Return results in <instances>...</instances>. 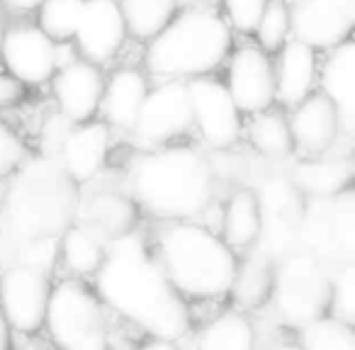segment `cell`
Instances as JSON below:
<instances>
[{"instance_id": "cell-1", "label": "cell", "mask_w": 355, "mask_h": 350, "mask_svg": "<svg viewBox=\"0 0 355 350\" xmlns=\"http://www.w3.org/2000/svg\"><path fill=\"white\" fill-rule=\"evenodd\" d=\"M98 297L110 309L141 326L153 338L178 340L190 331L183 297L168 282L156 253L139 234L107 243L103 265L95 270Z\"/></svg>"}, {"instance_id": "cell-2", "label": "cell", "mask_w": 355, "mask_h": 350, "mask_svg": "<svg viewBox=\"0 0 355 350\" xmlns=\"http://www.w3.org/2000/svg\"><path fill=\"white\" fill-rule=\"evenodd\" d=\"M80 188L49 156L25 158L10 173L6 200L0 207V258L10 256L22 243L61 238L76 222Z\"/></svg>"}, {"instance_id": "cell-3", "label": "cell", "mask_w": 355, "mask_h": 350, "mask_svg": "<svg viewBox=\"0 0 355 350\" xmlns=\"http://www.w3.org/2000/svg\"><path fill=\"white\" fill-rule=\"evenodd\" d=\"M127 178L137 207L161 222H195L217 188L207 156L190 146H158L139 153Z\"/></svg>"}, {"instance_id": "cell-4", "label": "cell", "mask_w": 355, "mask_h": 350, "mask_svg": "<svg viewBox=\"0 0 355 350\" xmlns=\"http://www.w3.org/2000/svg\"><path fill=\"white\" fill-rule=\"evenodd\" d=\"M234 30L209 6H190L146 46V71L161 80H193L212 76L232 54Z\"/></svg>"}, {"instance_id": "cell-5", "label": "cell", "mask_w": 355, "mask_h": 350, "mask_svg": "<svg viewBox=\"0 0 355 350\" xmlns=\"http://www.w3.org/2000/svg\"><path fill=\"white\" fill-rule=\"evenodd\" d=\"M158 263L178 295L222 299L236 270V253L198 222H171L158 236Z\"/></svg>"}, {"instance_id": "cell-6", "label": "cell", "mask_w": 355, "mask_h": 350, "mask_svg": "<svg viewBox=\"0 0 355 350\" xmlns=\"http://www.w3.org/2000/svg\"><path fill=\"white\" fill-rule=\"evenodd\" d=\"M272 299L280 316L292 326H304L329 314L331 270L311 253L297 251L275 261Z\"/></svg>"}, {"instance_id": "cell-7", "label": "cell", "mask_w": 355, "mask_h": 350, "mask_svg": "<svg viewBox=\"0 0 355 350\" xmlns=\"http://www.w3.org/2000/svg\"><path fill=\"white\" fill-rule=\"evenodd\" d=\"M44 324L59 350H107L103 301L78 280L51 287Z\"/></svg>"}, {"instance_id": "cell-8", "label": "cell", "mask_w": 355, "mask_h": 350, "mask_svg": "<svg viewBox=\"0 0 355 350\" xmlns=\"http://www.w3.org/2000/svg\"><path fill=\"white\" fill-rule=\"evenodd\" d=\"M300 248L319 258L331 272L345 263H355L353 188L336 198H306L300 224Z\"/></svg>"}, {"instance_id": "cell-9", "label": "cell", "mask_w": 355, "mask_h": 350, "mask_svg": "<svg viewBox=\"0 0 355 350\" xmlns=\"http://www.w3.org/2000/svg\"><path fill=\"white\" fill-rule=\"evenodd\" d=\"M253 193L261 209L256 248L266 251L272 261H280L300 248V224L306 198L290 183L285 170H270Z\"/></svg>"}, {"instance_id": "cell-10", "label": "cell", "mask_w": 355, "mask_h": 350, "mask_svg": "<svg viewBox=\"0 0 355 350\" xmlns=\"http://www.w3.org/2000/svg\"><path fill=\"white\" fill-rule=\"evenodd\" d=\"M110 153V127L103 119L83 124L66 122L61 114L46 129L44 156L54 158L78 188L93 183L105 168Z\"/></svg>"}, {"instance_id": "cell-11", "label": "cell", "mask_w": 355, "mask_h": 350, "mask_svg": "<svg viewBox=\"0 0 355 350\" xmlns=\"http://www.w3.org/2000/svg\"><path fill=\"white\" fill-rule=\"evenodd\" d=\"M193 129V110H190L188 80H161L156 88H148L132 137L146 148H158L173 139L185 137Z\"/></svg>"}, {"instance_id": "cell-12", "label": "cell", "mask_w": 355, "mask_h": 350, "mask_svg": "<svg viewBox=\"0 0 355 350\" xmlns=\"http://www.w3.org/2000/svg\"><path fill=\"white\" fill-rule=\"evenodd\" d=\"M193 127L212 151H227L236 146L243 134V114L229 95L224 80L214 76H200L188 80Z\"/></svg>"}, {"instance_id": "cell-13", "label": "cell", "mask_w": 355, "mask_h": 350, "mask_svg": "<svg viewBox=\"0 0 355 350\" xmlns=\"http://www.w3.org/2000/svg\"><path fill=\"white\" fill-rule=\"evenodd\" d=\"M292 37L316 51L353 40L355 0H287Z\"/></svg>"}, {"instance_id": "cell-14", "label": "cell", "mask_w": 355, "mask_h": 350, "mask_svg": "<svg viewBox=\"0 0 355 350\" xmlns=\"http://www.w3.org/2000/svg\"><path fill=\"white\" fill-rule=\"evenodd\" d=\"M0 64L27 88H37L56 73V42L32 22L6 25L0 42Z\"/></svg>"}, {"instance_id": "cell-15", "label": "cell", "mask_w": 355, "mask_h": 350, "mask_svg": "<svg viewBox=\"0 0 355 350\" xmlns=\"http://www.w3.org/2000/svg\"><path fill=\"white\" fill-rule=\"evenodd\" d=\"M51 282L46 272L25 265H8L0 275V311L8 326L22 333H35L44 326Z\"/></svg>"}, {"instance_id": "cell-16", "label": "cell", "mask_w": 355, "mask_h": 350, "mask_svg": "<svg viewBox=\"0 0 355 350\" xmlns=\"http://www.w3.org/2000/svg\"><path fill=\"white\" fill-rule=\"evenodd\" d=\"M127 25L117 0H83L73 46L80 59L100 66L114 59L127 44Z\"/></svg>"}, {"instance_id": "cell-17", "label": "cell", "mask_w": 355, "mask_h": 350, "mask_svg": "<svg viewBox=\"0 0 355 350\" xmlns=\"http://www.w3.org/2000/svg\"><path fill=\"white\" fill-rule=\"evenodd\" d=\"M227 61L224 85L241 114L270 110L275 103V73H272L270 54L258 44H246L229 54Z\"/></svg>"}, {"instance_id": "cell-18", "label": "cell", "mask_w": 355, "mask_h": 350, "mask_svg": "<svg viewBox=\"0 0 355 350\" xmlns=\"http://www.w3.org/2000/svg\"><path fill=\"white\" fill-rule=\"evenodd\" d=\"M49 83L59 114L66 122L83 124L95 119L105 85V76L100 66L85 59H76L56 71Z\"/></svg>"}, {"instance_id": "cell-19", "label": "cell", "mask_w": 355, "mask_h": 350, "mask_svg": "<svg viewBox=\"0 0 355 350\" xmlns=\"http://www.w3.org/2000/svg\"><path fill=\"white\" fill-rule=\"evenodd\" d=\"M287 127H290L295 151H302L306 156L331 153V148L343 137L338 112L331 105V100L321 95L319 90H314L309 98L290 107Z\"/></svg>"}, {"instance_id": "cell-20", "label": "cell", "mask_w": 355, "mask_h": 350, "mask_svg": "<svg viewBox=\"0 0 355 350\" xmlns=\"http://www.w3.org/2000/svg\"><path fill=\"white\" fill-rule=\"evenodd\" d=\"M76 222L90 227L110 243L137 229L139 207L132 200V195L117 188H98L88 190V193L80 190Z\"/></svg>"}, {"instance_id": "cell-21", "label": "cell", "mask_w": 355, "mask_h": 350, "mask_svg": "<svg viewBox=\"0 0 355 350\" xmlns=\"http://www.w3.org/2000/svg\"><path fill=\"white\" fill-rule=\"evenodd\" d=\"M316 88L331 100L340 119L343 139H353L355 134V42L326 49V56L319 59V80Z\"/></svg>"}, {"instance_id": "cell-22", "label": "cell", "mask_w": 355, "mask_h": 350, "mask_svg": "<svg viewBox=\"0 0 355 350\" xmlns=\"http://www.w3.org/2000/svg\"><path fill=\"white\" fill-rule=\"evenodd\" d=\"M272 73H275V103L282 107H295L316 90L319 80V51L311 49L304 42L290 40L275 51Z\"/></svg>"}, {"instance_id": "cell-23", "label": "cell", "mask_w": 355, "mask_h": 350, "mask_svg": "<svg viewBox=\"0 0 355 350\" xmlns=\"http://www.w3.org/2000/svg\"><path fill=\"white\" fill-rule=\"evenodd\" d=\"M285 173L304 198H336L343 190L353 188L355 161L350 153L292 158Z\"/></svg>"}, {"instance_id": "cell-24", "label": "cell", "mask_w": 355, "mask_h": 350, "mask_svg": "<svg viewBox=\"0 0 355 350\" xmlns=\"http://www.w3.org/2000/svg\"><path fill=\"white\" fill-rule=\"evenodd\" d=\"M146 93V73H141L139 69H117L114 73H110L105 78L103 98H100L98 107L103 122L119 132H132Z\"/></svg>"}, {"instance_id": "cell-25", "label": "cell", "mask_w": 355, "mask_h": 350, "mask_svg": "<svg viewBox=\"0 0 355 350\" xmlns=\"http://www.w3.org/2000/svg\"><path fill=\"white\" fill-rule=\"evenodd\" d=\"M222 241L232 251L253 248L261 234V209L253 188H236L229 195L222 207V224H219Z\"/></svg>"}, {"instance_id": "cell-26", "label": "cell", "mask_w": 355, "mask_h": 350, "mask_svg": "<svg viewBox=\"0 0 355 350\" xmlns=\"http://www.w3.org/2000/svg\"><path fill=\"white\" fill-rule=\"evenodd\" d=\"M272 277H275V261L266 251L253 246L251 253H246L241 261H236L229 295L234 297V301L239 306L256 309V306H263L270 299Z\"/></svg>"}, {"instance_id": "cell-27", "label": "cell", "mask_w": 355, "mask_h": 350, "mask_svg": "<svg viewBox=\"0 0 355 350\" xmlns=\"http://www.w3.org/2000/svg\"><path fill=\"white\" fill-rule=\"evenodd\" d=\"M246 139L256 156L270 163H290L295 158V143L287 127V114L277 110H263L251 114L246 124Z\"/></svg>"}, {"instance_id": "cell-28", "label": "cell", "mask_w": 355, "mask_h": 350, "mask_svg": "<svg viewBox=\"0 0 355 350\" xmlns=\"http://www.w3.org/2000/svg\"><path fill=\"white\" fill-rule=\"evenodd\" d=\"M107 241L80 222H73L59 238V258L78 275H95L105 261Z\"/></svg>"}, {"instance_id": "cell-29", "label": "cell", "mask_w": 355, "mask_h": 350, "mask_svg": "<svg viewBox=\"0 0 355 350\" xmlns=\"http://www.w3.org/2000/svg\"><path fill=\"white\" fill-rule=\"evenodd\" d=\"M122 10L127 35L148 42L175 17L180 0H117Z\"/></svg>"}, {"instance_id": "cell-30", "label": "cell", "mask_w": 355, "mask_h": 350, "mask_svg": "<svg viewBox=\"0 0 355 350\" xmlns=\"http://www.w3.org/2000/svg\"><path fill=\"white\" fill-rule=\"evenodd\" d=\"M253 345L256 331L251 321L239 311H227L200 331L195 350H253Z\"/></svg>"}, {"instance_id": "cell-31", "label": "cell", "mask_w": 355, "mask_h": 350, "mask_svg": "<svg viewBox=\"0 0 355 350\" xmlns=\"http://www.w3.org/2000/svg\"><path fill=\"white\" fill-rule=\"evenodd\" d=\"M302 350H355L353 326L326 314L309 321L300 331Z\"/></svg>"}, {"instance_id": "cell-32", "label": "cell", "mask_w": 355, "mask_h": 350, "mask_svg": "<svg viewBox=\"0 0 355 350\" xmlns=\"http://www.w3.org/2000/svg\"><path fill=\"white\" fill-rule=\"evenodd\" d=\"M83 0H42L37 6V27L54 42H71L78 25Z\"/></svg>"}, {"instance_id": "cell-33", "label": "cell", "mask_w": 355, "mask_h": 350, "mask_svg": "<svg viewBox=\"0 0 355 350\" xmlns=\"http://www.w3.org/2000/svg\"><path fill=\"white\" fill-rule=\"evenodd\" d=\"M256 42L263 51L275 54L282 44L292 37V22H290V8L287 0H266L258 22L253 27Z\"/></svg>"}, {"instance_id": "cell-34", "label": "cell", "mask_w": 355, "mask_h": 350, "mask_svg": "<svg viewBox=\"0 0 355 350\" xmlns=\"http://www.w3.org/2000/svg\"><path fill=\"white\" fill-rule=\"evenodd\" d=\"M331 316L353 326L355 321V263L336 268L331 272Z\"/></svg>"}, {"instance_id": "cell-35", "label": "cell", "mask_w": 355, "mask_h": 350, "mask_svg": "<svg viewBox=\"0 0 355 350\" xmlns=\"http://www.w3.org/2000/svg\"><path fill=\"white\" fill-rule=\"evenodd\" d=\"M59 261V238H40V241L22 243L10 256L8 265H25L32 270L49 272Z\"/></svg>"}, {"instance_id": "cell-36", "label": "cell", "mask_w": 355, "mask_h": 350, "mask_svg": "<svg viewBox=\"0 0 355 350\" xmlns=\"http://www.w3.org/2000/svg\"><path fill=\"white\" fill-rule=\"evenodd\" d=\"M263 6H266V0H222L224 20L232 30L251 35Z\"/></svg>"}, {"instance_id": "cell-37", "label": "cell", "mask_w": 355, "mask_h": 350, "mask_svg": "<svg viewBox=\"0 0 355 350\" xmlns=\"http://www.w3.org/2000/svg\"><path fill=\"white\" fill-rule=\"evenodd\" d=\"M25 146L15 137L10 127H8L3 119H0V180L8 178L22 161H25Z\"/></svg>"}, {"instance_id": "cell-38", "label": "cell", "mask_w": 355, "mask_h": 350, "mask_svg": "<svg viewBox=\"0 0 355 350\" xmlns=\"http://www.w3.org/2000/svg\"><path fill=\"white\" fill-rule=\"evenodd\" d=\"M27 85L22 80H17L8 71H0V110L17 107L20 103H25L27 98Z\"/></svg>"}, {"instance_id": "cell-39", "label": "cell", "mask_w": 355, "mask_h": 350, "mask_svg": "<svg viewBox=\"0 0 355 350\" xmlns=\"http://www.w3.org/2000/svg\"><path fill=\"white\" fill-rule=\"evenodd\" d=\"M42 0H0V6L8 8V10L15 12H27V10H37Z\"/></svg>"}, {"instance_id": "cell-40", "label": "cell", "mask_w": 355, "mask_h": 350, "mask_svg": "<svg viewBox=\"0 0 355 350\" xmlns=\"http://www.w3.org/2000/svg\"><path fill=\"white\" fill-rule=\"evenodd\" d=\"M0 350H12L10 326H8L6 316H3V311H0Z\"/></svg>"}, {"instance_id": "cell-41", "label": "cell", "mask_w": 355, "mask_h": 350, "mask_svg": "<svg viewBox=\"0 0 355 350\" xmlns=\"http://www.w3.org/2000/svg\"><path fill=\"white\" fill-rule=\"evenodd\" d=\"M141 350H178L175 340H168V338H153L144 345Z\"/></svg>"}, {"instance_id": "cell-42", "label": "cell", "mask_w": 355, "mask_h": 350, "mask_svg": "<svg viewBox=\"0 0 355 350\" xmlns=\"http://www.w3.org/2000/svg\"><path fill=\"white\" fill-rule=\"evenodd\" d=\"M3 32H6V8L0 6V42H3Z\"/></svg>"}, {"instance_id": "cell-43", "label": "cell", "mask_w": 355, "mask_h": 350, "mask_svg": "<svg viewBox=\"0 0 355 350\" xmlns=\"http://www.w3.org/2000/svg\"><path fill=\"white\" fill-rule=\"evenodd\" d=\"M275 350H302V345L300 343H282V345H277Z\"/></svg>"}, {"instance_id": "cell-44", "label": "cell", "mask_w": 355, "mask_h": 350, "mask_svg": "<svg viewBox=\"0 0 355 350\" xmlns=\"http://www.w3.org/2000/svg\"><path fill=\"white\" fill-rule=\"evenodd\" d=\"M20 350H44V348H40V345H25V348H20Z\"/></svg>"}]
</instances>
